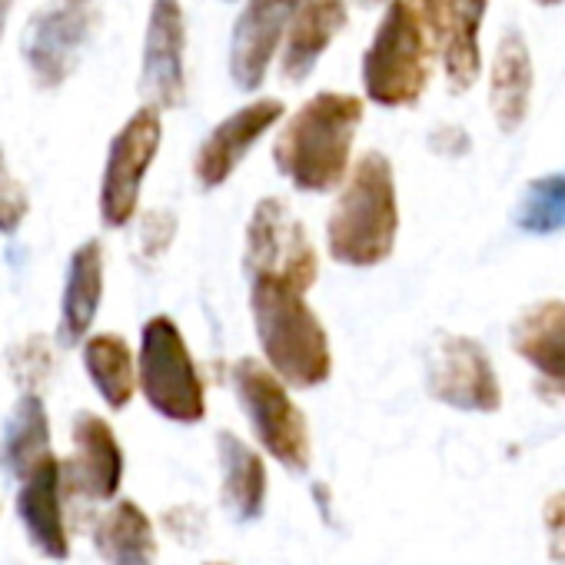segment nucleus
Returning <instances> with one entry per match:
<instances>
[{"label":"nucleus","instance_id":"1","mask_svg":"<svg viewBox=\"0 0 565 565\" xmlns=\"http://www.w3.org/2000/svg\"><path fill=\"white\" fill-rule=\"evenodd\" d=\"M249 310L269 370L297 390H313L333 373L330 333L307 294L276 276H249Z\"/></svg>","mask_w":565,"mask_h":565},{"label":"nucleus","instance_id":"2","mask_svg":"<svg viewBox=\"0 0 565 565\" xmlns=\"http://www.w3.org/2000/svg\"><path fill=\"white\" fill-rule=\"evenodd\" d=\"M363 124V100L340 90L310 97L282 124L273 160L300 193H330L350 173L353 140Z\"/></svg>","mask_w":565,"mask_h":565},{"label":"nucleus","instance_id":"3","mask_svg":"<svg viewBox=\"0 0 565 565\" xmlns=\"http://www.w3.org/2000/svg\"><path fill=\"white\" fill-rule=\"evenodd\" d=\"M327 223L330 256L343 266H380L393 256L399 233V200L393 163L383 153H366L353 173Z\"/></svg>","mask_w":565,"mask_h":565},{"label":"nucleus","instance_id":"4","mask_svg":"<svg viewBox=\"0 0 565 565\" xmlns=\"http://www.w3.org/2000/svg\"><path fill=\"white\" fill-rule=\"evenodd\" d=\"M429 38L416 0H386L363 54V90L380 107H413L429 84Z\"/></svg>","mask_w":565,"mask_h":565},{"label":"nucleus","instance_id":"5","mask_svg":"<svg viewBox=\"0 0 565 565\" xmlns=\"http://www.w3.org/2000/svg\"><path fill=\"white\" fill-rule=\"evenodd\" d=\"M137 386L153 413L170 423H200L206 416V390L193 353L170 317H150L140 333Z\"/></svg>","mask_w":565,"mask_h":565},{"label":"nucleus","instance_id":"6","mask_svg":"<svg viewBox=\"0 0 565 565\" xmlns=\"http://www.w3.org/2000/svg\"><path fill=\"white\" fill-rule=\"evenodd\" d=\"M236 399L253 426L259 446L290 472H307L313 459L310 426L303 409L294 403L287 383L259 360H236L230 370Z\"/></svg>","mask_w":565,"mask_h":565},{"label":"nucleus","instance_id":"7","mask_svg":"<svg viewBox=\"0 0 565 565\" xmlns=\"http://www.w3.org/2000/svg\"><path fill=\"white\" fill-rule=\"evenodd\" d=\"M246 276H276L294 282L297 290H310L320 276V256L307 226L294 216L287 200L266 196L253 206L246 223L243 249Z\"/></svg>","mask_w":565,"mask_h":565},{"label":"nucleus","instance_id":"8","mask_svg":"<svg viewBox=\"0 0 565 565\" xmlns=\"http://www.w3.org/2000/svg\"><path fill=\"white\" fill-rule=\"evenodd\" d=\"M100 28V0H51L24 34V61L44 90H57L77 71Z\"/></svg>","mask_w":565,"mask_h":565},{"label":"nucleus","instance_id":"9","mask_svg":"<svg viewBox=\"0 0 565 565\" xmlns=\"http://www.w3.org/2000/svg\"><path fill=\"white\" fill-rule=\"evenodd\" d=\"M163 120L157 107H140L110 140L104 177H100V220L110 230L127 226L137 216L140 186L160 153Z\"/></svg>","mask_w":565,"mask_h":565},{"label":"nucleus","instance_id":"10","mask_svg":"<svg viewBox=\"0 0 565 565\" xmlns=\"http://www.w3.org/2000/svg\"><path fill=\"white\" fill-rule=\"evenodd\" d=\"M140 90L157 110H177L186 100V18L180 0L150 4Z\"/></svg>","mask_w":565,"mask_h":565},{"label":"nucleus","instance_id":"11","mask_svg":"<svg viewBox=\"0 0 565 565\" xmlns=\"http://www.w3.org/2000/svg\"><path fill=\"white\" fill-rule=\"evenodd\" d=\"M433 399L462 413H495L502 390L486 350L469 337H443L429 356Z\"/></svg>","mask_w":565,"mask_h":565},{"label":"nucleus","instance_id":"12","mask_svg":"<svg viewBox=\"0 0 565 565\" xmlns=\"http://www.w3.org/2000/svg\"><path fill=\"white\" fill-rule=\"evenodd\" d=\"M429 47L439 54L452 90H469L482 71L479 31L489 0H416Z\"/></svg>","mask_w":565,"mask_h":565},{"label":"nucleus","instance_id":"13","mask_svg":"<svg viewBox=\"0 0 565 565\" xmlns=\"http://www.w3.org/2000/svg\"><path fill=\"white\" fill-rule=\"evenodd\" d=\"M287 114L282 100L276 97H263L253 100L239 110H233L226 120H220L206 140L200 143L196 157H193V177L203 190H216L223 186L233 170L243 163V157L259 143V137H266Z\"/></svg>","mask_w":565,"mask_h":565},{"label":"nucleus","instance_id":"14","mask_svg":"<svg viewBox=\"0 0 565 565\" xmlns=\"http://www.w3.org/2000/svg\"><path fill=\"white\" fill-rule=\"evenodd\" d=\"M300 8L303 0H249L239 11L230 38V77L239 90H256L266 81L269 61Z\"/></svg>","mask_w":565,"mask_h":565},{"label":"nucleus","instance_id":"15","mask_svg":"<svg viewBox=\"0 0 565 565\" xmlns=\"http://www.w3.org/2000/svg\"><path fill=\"white\" fill-rule=\"evenodd\" d=\"M74 452L64 469V486L90 502H110L124 482V449L117 433L97 413H77L71 426Z\"/></svg>","mask_w":565,"mask_h":565},{"label":"nucleus","instance_id":"16","mask_svg":"<svg viewBox=\"0 0 565 565\" xmlns=\"http://www.w3.org/2000/svg\"><path fill=\"white\" fill-rule=\"evenodd\" d=\"M64 469L54 452H47L24 479L18 492V515L24 522V532L31 545L54 562H64L71 555V535L64 522Z\"/></svg>","mask_w":565,"mask_h":565},{"label":"nucleus","instance_id":"17","mask_svg":"<svg viewBox=\"0 0 565 565\" xmlns=\"http://www.w3.org/2000/svg\"><path fill=\"white\" fill-rule=\"evenodd\" d=\"M350 11L343 0H303V8L294 14L287 34H282V57L279 71L290 84H303L330 44L347 31Z\"/></svg>","mask_w":565,"mask_h":565},{"label":"nucleus","instance_id":"18","mask_svg":"<svg viewBox=\"0 0 565 565\" xmlns=\"http://www.w3.org/2000/svg\"><path fill=\"white\" fill-rule=\"evenodd\" d=\"M104 269H107V256L100 239H87L74 249L64 297H61V340L67 347L84 343V337L97 320L104 300Z\"/></svg>","mask_w":565,"mask_h":565},{"label":"nucleus","instance_id":"19","mask_svg":"<svg viewBox=\"0 0 565 565\" xmlns=\"http://www.w3.org/2000/svg\"><path fill=\"white\" fill-rule=\"evenodd\" d=\"M515 353L539 370L552 393L565 396V300L535 303L512 327Z\"/></svg>","mask_w":565,"mask_h":565},{"label":"nucleus","instance_id":"20","mask_svg":"<svg viewBox=\"0 0 565 565\" xmlns=\"http://www.w3.org/2000/svg\"><path fill=\"white\" fill-rule=\"evenodd\" d=\"M216 456L223 469V486H220L223 505L236 522H256L266 512V492H269L263 456L226 429L216 436Z\"/></svg>","mask_w":565,"mask_h":565},{"label":"nucleus","instance_id":"21","mask_svg":"<svg viewBox=\"0 0 565 565\" xmlns=\"http://www.w3.org/2000/svg\"><path fill=\"white\" fill-rule=\"evenodd\" d=\"M94 548L107 565H157L160 555L150 515L130 499L94 519Z\"/></svg>","mask_w":565,"mask_h":565},{"label":"nucleus","instance_id":"22","mask_svg":"<svg viewBox=\"0 0 565 565\" xmlns=\"http://www.w3.org/2000/svg\"><path fill=\"white\" fill-rule=\"evenodd\" d=\"M529 97H532V61L525 38L519 31H509L499 41L495 64H492V87H489V104L492 117L502 134H515L529 114Z\"/></svg>","mask_w":565,"mask_h":565},{"label":"nucleus","instance_id":"23","mask_svg":"<svg viewBox=\"0 0 565 565\" xmlns=\"http://www.w3.org/2000/svg\"><path fill=\"white\" fill-rule=\"evenodd\" d=\"M51 452V416L41 393H24L0 436V469L24 479Z\"/></svg>","mask_w":565,"mask_h":565},{"label":"nucleus","instance_id":"24","mask_svg":"<svg viewBox=\"0 0 565 565\" xmlns=\"http://www.w3.org/2000/svg\"><path fill=\"white\" fill-rule=\"evenodd\" d=\"M84 366L110 409H127L137 393V360L124 337L97 333L84 343Z\"/></svg>","mask_w":565,"mask_h":565},{"label":"nucleus","instance_id":"25","mask_svg":"<svg viewBox=\"0 0 565 565\" xmlns=\"http://www.w3.org/2000/svg\"><path fill=\"white\" fill-rule=\"evenodd\" d=\"M519 226L535 236H552L565 230V177H539L525 186L522 206H519Z\"/></svg>","mask_w":565,"mask_h":565},{"label":"nucleus","instance_id":"26","mask_svg":"<svg viewBox=\"0 0 565 565\" xmlns=\"http://www.w3.org/2000/svg\"><path fill=\"white\" fill-rule=\"evenodd\" d=\"M11 373L18 380V386L24 393H41L44 383L54 376V347L47 337H28L24 343H18L8 356Z\"/></svg>","mask_w":565,"mask_h":565},{"label":"nucleus","instance_id":"27","mask_svg":"<svg viewBox=\"0 0 565 565\" xmlns=\"http://www.w3.org/2000/svg\"><path fill=\"white\" fill-rule=\"evenodd\" d=\"M31 213V196L24 183L11 173L8 153L0 147V233H18Z\"/></svg>","mask_w":565,"mask_h":565},{"label":"nucleus","instance_id":"28","mask_svg":"<svg viewBox=\"0 0 565 565\" xmlns=\"http://www.w3.org/2000/svg\"><path fill=\"white\" fill-rule=\"evenodd\" d=\"M173 233H177L173 213H160V210L147 213V216L140 220V253H143L147 259L163 256V253L170 249V243H173Z\"/></svg>","mask_w":565,"mask_h":565},{"label":"nucleus","instance_id":"29","mask_svg":"<svg viewBox=\"0 0 565 565\" xmlns=\"http://www.w3.org/2000/svg\"><path fill=\"white\" fill-rule=\"evenodd\" d=\"M163 525H167V532H170L177 542L193 545V542H200V535H203V529H206V515H203V509H196V505H177V509H170V512L163 515Z\"/></svg>","mask_w":565,"mask_h":565},{"label":"nucleus","instance_id":"30","mask_svg":"<svg viewBox=\"0 0 565 565\" xmlns=\"http://www.w3.org/2000/svg\"><path fill=\"white\" fill-rule=\"evenodd\" d=\"M545 529L552 539V555L558 565H565V492H555L545 502Z\"/></svg>","mask_w":565,"mask_h":565},{"label":"nucleus","instance_id":"31","mask_svg":"<svg viewBox=\"0 0 565 565\" xmlns=\"http://www.w3.org/2000/svg\"><path fill=\"white\" fill-rule=\"evenodd\" d=\"M11 4H14V0H0V41H4L8 21H11Z\"/></svg>","mask_w":565,"mask_h":565},{"label":"nucleus","instance_id":"32","mask_svg":"<svg viewBox=\"0 0 565 565\" xmlns=\"http://www.w3.org/2000/svg\"><path fill=\"white\" fill-rule=\"evenodd\" d=\"M363 8H376V4H386V0H360Z\"/></svg>","mask_w":565,"mask_h":565},{"label":"nucleus","instance_id":"33","mask_svg":"<svg viewBox=\"0 0 565 565\" xmlns=\"http://www.w3.org/2000/svg\"><path fill=\"white\" fill-rule=\"evenodd\" d=\"M535 4H542V8H555V4H562V0H535Z\"/></svg>","mask_w":565,"mask_h":565},{"label":"nucleus","instance_id":"34","mask_svg":"<svg viewBox=\"0 0 565 565\" xmlns=\"http://www.w3.org/2000/svg\"><path fill=\"white\" fill-rule=\"evenodd\" d=\"M203 565H233V562H203Z\"/></svg>","mask_w":565,"mask_h":565}]
</instances>
